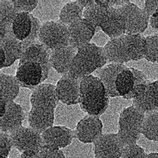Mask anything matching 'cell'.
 Here are the masks:
<instances>
[{"label":"cell","instance_id":"obj_1","mask_svg":"<svg viewBox=\"0 0 158 158\" xmlns=\"http://www.w3.org/2000/svg\"><path fill=\"white\" fill-rule=\"evenodd\" d=\"M106 64L103 48L90 43L77 49L69 73L80 79L92 75Z\"/></svg>","mask_w":158,"mask_h":158},{"label":"cell","instance_id":"obj_2","mask_svg":"<svg viewBox=\"0 0 158 158\" xmlns=\"http://www.w3.org/2000/svg\"><path fill=\"white\" fill-rule=\"evenodd\" d=\"M145 114L134 106H130L122 111L118 122V138L123 147L135 144L141 137V127Z\"/></svg>","mask_w":158,"mask_h":158},{"label":"cell","instance_id":"obj_3","mask_svg":"<svg viewBox=\"0 0 158 158\" xmlns=\"http://www.w3.org/2000/svg\"><path fill=\"white\" fill-rule=\"evenodd\" d=\"M39 40L48 50L69 45V29L59 22H49L41 25Z\"/></svg>","mask_w":158,"mask_h":158},{"label":"cell","instance_id":"obj_4","mask_svg":"<svg viewBox=\"0 0 158 158\" xmlns=\"http://www.w3.org/2000/svg\"><path fill=\"white\" fill-rule=\"evenodd\" d=\"M125 22V35L141 34L147 30L149 18L143 10L131 2L119 7Z\"/></svg>","mask_w":158,"mask_h":158},{"label":"cell","instance_id":"obj_5","mask_svg":"<svg viewBox=\"0 0 158 158\" xmlns=\"http://www.w3.org/2000/svg\"><path fill=\"white\" fill-rule=\"evenodd\" d=\"M14 148L22 153H37L44 146L41 134L30 127L22 126L10 134Z\"/></svg>","mask_w":158,"mask_h":158},{"label":"cell","instance_id":"obj_6","mask_svg":"<svg viewBox=\"0 0 158 158\" xmlns=\"http://www.w3.org/2000/svg\"><path fill=\"white\" fill-rule=\"evenodd\" d=\"M73 131L74 138L83 143H92L103 134V124L98 116L87 115L80 120Z\"/></svg>","mask_w":158,"mask_h":158},{"label":"cell","instance_id":"obj_7","mask_svg":"<svg viewBox=\"0 0 158 158\" xmlns=\"http://www.w3.org/2000/svg\"><path fill=\"white\" fill-rule=\"evenodd\" d=\"M80 79L69 73L62 76L56 84V94L59 101L67 105L80 104Z\"/></svg>","mask_w":158,"mask_h":158},{"label":"cell","instance_id":"obj_8","mask_svg":"<svg viewBox=\"0 0 158 158\" xmlns=\"http://www.w3.org/2000/svg\"><path fill=\"white\" fill-rule=\"evenodd\" d=\"M54 126H64L74 130L77 123L86 115L80 104L67 105L58 102L54 111Z\"/></svg>","mask_w":158,"mask_h":158},{"label":"cell","instance_id":"obj_9","mask_svg":"<svg viewBox=\"0 0 158 158\" xmlns=\"http://www.w3.org/2000/svg\"><path fill=\"white\" fill-rule=\"evenodd\" d=\"M123 145L117 134H103L94 143L95 158H121Z\"/></svg>","mask_w":158,"mask_h":158},{"label":"cell","instance_id":"obj_10","mask_svg":"<svg viewBox=\"0 0 158 158\" xmlns=\"http://www.w3.org/2000/svg\"><path fill=\"white\" fill-rule=\"evenodd\" d=\"M69 45L78 49L90 44L95 34V29L88 21L82 18L68 27Z\"/></svg>","mask_w":158,"mask_h":158},{"label":"cell","instance_id":"obj_11","mask_svg":"<svg viewBox=\"0 0 158 158\" xmlns=\"http://www.w3.org/2000/svg\"><path fill=\"white\" fill-rule=\"evenodd\" d=\"M15 77L21 88L33 90L43 83V69L40 64L35 62H25L19 64Z\"/></svg>","mask_w":158,"mask_h":158},{"label":"cell","instance_id":"obj_12","mask_svg":"<svg viewBox=\"0 0 158 158\" xmlns=\"http://www.w3.org/2000/svg\"><path fill=\"white\" fill-rule=\"evenodd\" d=\"M50 52L41 44H35L30 45L23 52V55L19 60V64L27 61L35 62L40 64L43 69V83L47 80L50 64Z\"/></svg>","mask_w":158,"mask_h":158},{"label":"cell","instance_id":"obj_13","mask_svg":"<svg viewBox=\"0 0 158 158\" xmlns=\"http://www.w3.org/2000/svg\"><path fill=\"white\" fill-rule=\"evenodd\" d=\"M32 107L55 110L59 99L56 85L42 83L32 90L31 98Z\"/></svg>","mask_w":158,"mask_h":158},{"label":"cell","instance_id":"obj_14","mask_svg":"<svg viewBox=\"0 0 158 158\" xmlns=\"http://www.w3.org/2000/svg\"><path fill=\"white\" fill-rule=\"evenodd\" d=\"M80 103L98 101L108 97L104 85L94 75L80 78Z\"/></svg>","mask_w":158,"mask_h":158},{"label":"cell","instance_id":"obj_15","mask_svg":"<svg viewBox=\"0 0 158 158\" xmlns=\"http://www.w3.org/2000/svg\"><path fill=\"white\" fill-rule=\"evenodd\" d=\"M44 145L61 149L72 142L73 131L64 126H53L41 134Z\"/></svg>","mask_w":158,"mask_h":158},{"label":"cell","instance_id":"obj_16","mask_svg":"<svg viewBox=\"0 0 158 158\" xmlns=\"http://www.w3.org/2000/svg\"><path fill=\"white\" fill-rule=\"evenodd\" d=\"M149 84L136 85L130 94L122 98L131 100L132 106L145 114L158 110L153 103Z\"/></svg>","mask_w":158,"mask_h":158},{"label":"cell","instance_id":"obj_17","mask_svg":"<svg viewBox=\"0 0 158 158\" xmlns=\"http://www.w3.org/2000/svg\"><path fill=\"white\" fill-rule=\"evenodd\" d=\"M129 67L124 64H110L95 71L92 74L99 78L104 85L107 96L109 98L119 97L115 88V80L118 74Z\"/></svg>","mask_w":158,"mask_h":158},{"label":"cell","instance_id":"obj_18","mask_svg":"<svg viewBox=\"0 0 158 158\" xmlns=\"http://www.w3.org/2000/svg\"><path fill=\"white\" fill-rule=\"evenodd\" d=\"M99 27L111 40L125 35L124 19L119 8L110 7Z\"/></svg>","mask_w":158,"mask_h":158},{"label":"cell","instance_id":"obj_19","mask_svg":"<svg viewBox=\"0 0 158 158\" xmlns=\"http://www.w3.org/2000/svg\"><path fill=\"white\" fill-rule=\"evenodd\" d=\"M25 118L26 116L22 107L15 102L8 103L5 114L0 119L1 131L12 134L23 126Z\"/></svg>","mask_w":158,"mask_h":158},{"label":"cell","instance_id":"obj_20","mask_svg":"<svg viewBox=\"0 0 158 158\" xmlns=\"http://www.w3.org/2000/svg\"><path fill=\"white\" fill-rule=\"evenodd\" d=\"M77 52V49L70 45L50 52V64L53 69L61 76L69 72Z\"/></svg>","mask_w":158,"mask_h":158},{"label":"cell","instance_id":"obj_21","mask_svg":"<svg viewBox=\"0 0 158 158\" xmlns=\"http://www.w3.org/2000/svg\"><path fill=\"white\" fill-rule=\"evenodd\" d=\"M68 1H40L35 10L31 14L41 23L49 22H58L62 8Z\"/></svg>","mask_w":158,"mask_h":158},{"label":"cell","instance_id":"obj_22","mask_svg":"<svg viewBox=\"0 0 158 158\" xmlns=\"http://www.w3.org/2000/svg\"><path fill=\"white\" fill-rule=\"evenodd\" d=\"M107 63L124 64L131 61L128 56L125 35L110 40L103 47Z\"/></svg>","mask_w":158,"mask_h":158},{"label":"cell","instance_id":"obj_23","mask_svg":"<svg viewBox=\"0 0 158 158\" xmlns=\"http://www.w3.org/2000/svg\"><path fill=\"white\" fill-rule=\"evenodd\" d=\"M54 111L55 110L50 109L32 107L27 118L29 127L41 134L54 126Z\"/></svg>","mask_w":158,"mask_h":158},{"label":"cell","instance_id":"obj_24","mask_svg":"<svg viewBox=\"0 0 158 158\" xmlns=\"http://www.w3.org/2000/svg\"><path fill=\"white\" fill-rule=\"evenodd\" d=\"M0 49H2L6 57L4 68L13 65L17 60H19L23 53L22 42L14 35H8L0 39Z\"/></svg>","mask_w":158,"mask_h":158},{"label":"cell","instance_id":"obj_25","mask_svg":"<svg viewBox=\"0 0 158 158\" xmlns=\"http://www.w3.org/2000/svg\"><path fill=\"white\" fill-rule=\"evenodd\" d=\"M21 85L15 76L0 74V100L7 103L14 102L19 93Z\"/></svg>","mask_w":158,"mask_h":158},{"label":"cell","instance_id":"obj_26","mask_svg":"<svg viewBox=\"0 0 158 158\" xmlns=\"http://www.w3.org/2000/svg\"><path fill=\"white\" fill-rule=\"evenodd\" d=\"M128 56L131 61L143 60L146 52L145 37L141 34L125 35Z\"/></svg>","mask_w":158,"mask_h":158},{"label":"cell","instance_id":"obj_27","mask_svg":"<svg viewBox=\"0 0 158 158\" xmlns=\"http://www.w3.org/2000/svg\"><path fill=\"white\" fill-rule=\"evenodd\" d=\"M1 10V39L8 35H14L12 30V24L17 15L11 0H1L0 1Z\"/></svg>","mask_w":158,"mask_h":158},{"label":"cell","instance_id":"obj_28","mask_svg":"<svg viewBox=\"0 0 158 158\" xmlns=\"http://www.w3.org/2000/svg\"><path fill=\"white\" fill-rule=\"evenodd\" d=\"M110 8L103 4L102 0H95L92 3L84 9L83 18L92 25L95 27V31H99V30H101L99 27L100 23Z\"/></svg>","mask_w":158,"mask_h":158},{"label":"cell","instance_id":"obj_29","mask_svg":"<svg viewBox=\"0 0 158 158\" xmlns=\"http://www.w3.org/2000/svg\"><path fill=\"white\" fill-rule=\"evenodd\" d=\"M31 14L18 13L12 24L14 36L20 41H23L30 35L32 29Z\"/></svg>","mask_w":158,"mask_h":158},{"label":"cell","instance_id":"obj_30","mask_svg":"<svg viewBox=\"0 0 158 158\" xmlns=\"http://www.w3.org/2000/svg\"><path fill=\"white\" fill-rule=\"evenodd\" d=\"M84 10V8L77 1L68 2L61 9L58 22L69 27L76 21L83 18Z\"/></svg>","mask_w":158,"mask_h":158},{"label":"cell","instance_id":"obj_31","mask_svg":"<svg viewBox=\"0 0 158 158\" xmlns=\"http://www.w3.org/2000/svg\"><path fill=\"white\" fill-rule=\"evenodd\" d=\"M141 135L149 141H158V110L145 114Z\"/></svg>","mask_w":158,"mask_h":158},{"label":"cell","instance_id":"obj_32","mask_svg":"<svg viewBox=\"0 0 158 158\" xmlns=\"http://www.w3.org/2000/svg\"><path fill=\"white\" fill-rule=\"evenodd\" d=\"M61 150L65 158H86L88 153H94L91 143H83L76 138H73L72 142Z\"/></svg>","mask_w":158,"mask_h":158},{"label":"cell","instance_id":"obj_33","mask_svg":"<svg viewBox=\"0 0 158 158\" xmlns=\"http://www.w3.org/2000/svg\"><path fill=\"white\" fill-rule=\"evenodd\" d=\"M135 85V78L131 71L128 69H125L118 74L115 80V88L119 97H124L130 94L134 89Z\"/></svg>","mask_w":158,"mask_h":158},{"label":"cell","instance_id":"obj_34","mask_svg":"<svg viewBox=\"0 0 158 158\" xmlns=\"http://www.w3.org/2000/svg\"><path fill=\"white\" fill-rule=\"evenodd\" d=\"M110 99L106 97L98 101L90 102H81L80 106L82 110L89 115L100 117L105 113L110 106Z\"/></svg>","mask_w":158,"mask_h":158},{"label":"cell","instance_id":"obj_35","mask_svg":"<svg viewBox=\"0 0 158 158\" xmlns=\"http://www.w3.org/2000/svg\"><path fill=\"white\" fill-rule=\"evenodd\" d=\"M31 94H32L31 89L26 88H21L18 95L14 100V102L16 103H18V105H19L21 107H22L25 113L26 118H25V120L23 123V126H25V127H27L28 126V122H27L28 115L32 108L31 102Z\"/></svg>","mask_w":158,"mask_h":158},{"label":"cell","instance_id":"obj_36","mask_svg":"<svg viewBox=\"0 0 158 158\" xmlns=\"http://www.w3.org/2000/svg\"><path fill=\"white\" fill-rule=\"evenodd\" d=\"M146 52L144 59L152 63L158 62V35H150L145 37Z\"/></svg>","mask_w":158,"mask_h":158},{"label":"cell","instance_id":"obj_37","mask_svg":"<svg viewBox=\"0 0 158 158\" xmlns=\"http://www.w3.org/2000/svg\"><path fill=\"white\" fill-rule=\"evenodd\" d=\"M31 18H32L31 31L30 33V35H29L26 40L22 41L23 48V51L26 50L28 47H30V45L33 44L40 43L39 40V35H40V28L41 27L42 23H41L37 18H34V16H33V15L31 16Z\"/></svg>","mask_w":158,"mask_h":158},{"label":"cell","instance_id":"obj_38","mask_svg":"<svg viewBox=\"0 0 158 158\" xmlns=\"http://www.w3.org/2000/svg\"><path fill=\"white\" fill-rule=\"evenodd\" d=\"M38 0H11L17 13L32 14L39 3Z\"/></svg>","mask_w":158,"mask_h":158},{"label":"cell","instance_id":"obj_39","mask_svg":"<svg viewBox=\"0 0 158 158\" xmlns=\"http://www.w3.org/2000/svg\"><path fill=\"white\" fill-rule=\"evenodd\" d=\"M146 155L144 149L135 143L123 147L121 158H145Z\"/></svg>","mask_w":158,"mask_h":158},{"label":"cell","instance_id":"obj_40","mask_svg":"<svg viewBox=\"0 0 158 158\" xmlns=\"http://www.w3.org/2000/svg\"><path fill=\"white\" fill-rule=\"evenodd\" d=\"M13 147V141H12L10 134L1 131V134H0V155L1 156L9 157L10 153Z\"/></svg>","mask_w":158,"mask_h":158},{"label":"cell","instance_id":"obj_41","mask_svg":"<svg viewBox=\"0 0 158 158\" xmlns=\"http://www.w3.org/2000/svg\"><path fill=\"white\" fill-rule=\"evenodd\" d=\"M40 158H65L61 149L44 145L38 153Z\"/></svg>","mask_w":158,"mask_h":158},{"label":"cell","instance_id":"obj_42","mask_svg":"<svg viewBox=\"0 0 158 158\" xmlns=\"http://www.w3.org/2000/svg\"><path fill=\"white\" fill-rule=\"evenodd\" d=\"M131 72L134 74L135 78V85L134 87L141 84H149L151 81L149 80L148 77L141 71L131 67H129Z\"/></svg>","mask_w":158,"mask_h":158},{"label":"cell","instance_id":"obj_43","mask_svg":"<svg viewBox=\"0 0 158 158\" xmlns=\"http://www.w3.org/2000/svg\"><path fill=\"white\" fill-rule=\"evenodd\" d=\"M158 10V0H146L145 1L143 10L148 17L150 18L151 16Z\"/></svg>","mask_w":158,"mask_h":158},{"label":"cell","instance_id":"obj_44","mask_svg":"<svg viewBox=\"0 0 158 158\" xmlns=\"http://www.w3.org/2000/svg\"><path fill=\"white\" fill-rule=\"evenodd\" d=\"M61 76H62L61 75L58 73L54 69H53L52 67L50 70H49L47 80H45L44 83H46V84H50L54 85H56L57 82L59 81L60 78L61 77Z\"/></svg>","mask_w":158,"mask_h":158},{"label":"cell","instance_id":"obj_45","mask_svg":"<svg viewBox=\"0 0 158 158\" xmlns=\"http://www.w3.org/2000/svg\"><path fill=\"white\" fill-rule=\"evenodd\" d=\"M153 103L156 107L158 108V80L151 82L149 84Z\"/></svg>","mask_w":158,"mask_h":158},{"label":"cell","instance_id":"obj_46","mask_svg":"<svg viewBox=\"0 0 158 158\" xmlns=\"http://www.w3.org/2000/svg\"><path fill=\"white\" fill-rule=\"evenodd\" d=\"M18 66H19V61L15 62V63L13 65L10 66V67L3 68V69H1V73H4V74H7V75H10V76H15V74H16V72H17Z\"/></svg>","mask_w":158,"mask_h":158},{"label":"cell","instance_id":"obj_47","mask_svg":"<svg viewBox=\"0 0 158 158\" xmlns=\"http://www.w3.org/2000/svg\"><path fill=\"white\" fill-rule=\"evenodd\" d=\"M149 23L152 27L158 30V10L149 18Z\"/></svg>","mask_w":158,"mask_h":158},{"label":"cell","instance_id":"obj_48","mask_svg":"<svg viewBox=\"0 0 158 158\" xmlns=\"http://www.w3.org/2000/svg\"><path fill=\"white\" fill-rule=\"evenodd\" d=\"M21 155H22V153H21L18 149L15 148H14L11 149V150L10 153L9 157L10 158H19Z\"/></svg>","mask_w":158,"mask_h":158},{"label":"cell","instance_id":"obj_49","mask_svg":"<svg viewBox=\"0 0 158 158\" xmlns=\"http://www.w3.org/2000/svg\"><path fill=\"white\" fill-rule=\"evenodd\" d=\"M94 1V0H77V2L80 3L84 9L87 6H88L90 4L92 3Z\"/></svg>","mask_w":158,"mask_h":158},{"label":"cell","instance_id":"obj_50","mask_svg":"<svg viewBox=\"0 0 158 158\" xmlns=\"http://www.w3.org/2000/svg\"><path fill=\"white\" fill-rule=\"evenodd\" d=\"M19 158H40L37 153H22Z\"/></svg>","mask_w":158,"mask_h":158},{"label":"cell","instance_id":"obj_51","mask_svg":"<svg viewBox=\"0 0 158 158\" xmlns=\"http://www.w3.org/2000/svg\"><path fill=\"white\" fill-rule=\"evenodd\" d=\"M145 158H158V153L153 152L148 153Z\"/></svg>","mask_w":158,"mask_h":158},{"label":"cell","instance_id":"obj_52","mask_svg":"<svg viewBox=\"0 0 158 158\" xmlns=\"http://www.w3.org/2000/svg\"><path fill=\"white\" fill-rule=\"evenodd\" d=\"M0 158H8V157H3V156H1V157H0Z\"/></svg>","mask_w":158,"mask_h":158}]
</instances>
